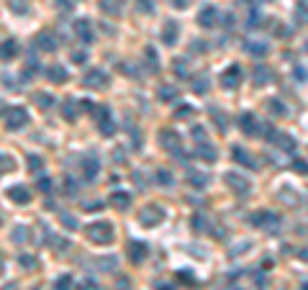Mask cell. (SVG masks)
<instances>
[{
  "instance_id": "681fc988",
  "label": "cell",
  "mask_w": 308,
  "mask_h": 290,
  "mask_svg": "<svg viewBox=\"0 0 308 290\" xmlns=\"http://www.w3.org/2000/svg\"><path fill=\"white\" fill-rule=\"evenodd\" d=\"M83 103V111H88V113H95V108H98V103H93V100H80Z\"/></svg>"
},
{
  "instance_id": "d4e9b609",
  "label": "cell",
  "mask_w": 308,
  "mask_h": 290,
  "mask_svg": "<svg viewBox=\"0 0 308 290\" xmlns=\"http://www.w3.org/2000/svg\"><path fill=\"white\" fill-rule=\"evenodd\" d=\"M16 54H18V44H16V39H6V41H3V62H11Z\"/></svg>"
},
{
  "instance_id": "277c9868",
  "label": "cell",
  "mask_w": 308,
  "mask_h": 290,
  "mask_svg": "<svg viewBox=\"0 0 308 290\" xmlns=\"http://www.w3.org/2000/svg\"><path fill=\"white\" fill-rule=\"evenodd\" d=\"M93 116H95V121H98V131H100L103 136H113V134H115V121H113V116H110V111H108L105 105H98Z\"/></svg>"
},
{
  "instance_id": "603a6c76",
  "label": "cell",
  "mask_w": 308,
  "mask_h": 290,
  "mask_svg": "<svg viewBox=\"0 0 308 290\" xmlns=\"http://www.w3.org/2000/svg\"><path fill=\"white\" fill-rule=\"evenodd\" d=\"M110 203H113L119 211H126L129 205H131V195H129V193H121V190H115V193H110Z\"/></svg>"
},
{
  "instance_id": "f6af8a7d",
  "label": "cell",
  "mask_w": 308,
  "mask_h": 290,
  "mask_svg": "<svg viewBox=\"0 0 308 290\" xmlns=\"http://www.w3.org/2000/svg\"><path fill=\"white\" fill-rule=\"evenodd\" d=\"M62 224H64V229H77V221H74V216H69V213H62Z\"/></svg>"
},
{
  "instance_id": "e575fe53",
  "label": "cell",
  "mask_w": 308,
  "mask_h": 290,
  "mask_svg": "<svg viewBox=\"0 0 308 290\" xmlns=\"http://www.w3.org/2000/svg\"><path fill=\"white\" fill-rule=\"evenodd\" d=\"M257 26H262V13H259L257 8H252V11H249V21H247V28H257Z\"/></svg>"
},
{
  "instance_id": "8992f818",
  "label": "cell",
  "mask_w": 308,
  "mask_h": 290,
  "mask_svg": "<svg viewBox=\"0 0 308 290\" xmlns=\"http://www.w3.org/2000/svg\"><path fill=\"white\" fill-rule=\"evenodd\" d=\"M239 131L244 136H259L262 134V126H259V121L254 113H242L239 116Z\"/></svg>"
},
{
  "instance_id": "d590c367",
  "label": "cell",
  "mask_w": 308,
  "mask_h": 290,
  "mask_svg": "<svg viewBox=\"0 0 308 290\" xmlns=\"http://www.w3.org/2000/svg\"><path fill=\"white\" fill-rule=\"evenodd\" d=\"M54 290H72V275H62V277H57Z\"/></svg>"
},
{
  "instance_id": "ab89813d",
  "label": "cell",
  "mask_w": 308,
  "mask_h": 290,
  "mask_svg": "<svg viewBox=\"0 0 308 290\" xmlns=\"http://www.w3.org/2000/svg\"><path fill=\"white\" fill-rule=\"evenodd\" d=\"M136 8L141 13H154V0H136Z\"/></svg>"
},
{
  "instance_id": "8d00e7d4",
  "label": "cell",
  "mask_w": 308,
  "mask_h": 290,
  "mask_svg": "<svg viewBox=\"0 0 308 290\" xmlns=\"http://www.w3.org/2000/svg\"><path fill=\"white\" fill-rule=\"evenodd\" d=\"M8 8L13 13H26L28 11V3H26V0H8Z\"/></svg>"
},
{
  "instance_id": "52a82bcc",
  "label": "cell",
  "mask_w": 308,
  "mask_h": 290,
  "mask_svg": "<svg viewBox=\"0 0 308 290\" xmlns=\"http://www.w3.org/2000/svg\"><path fill=\"white\" fill-rule=\"evenodd\" d=\"M74 33H77V39H80L85 47H90L93 41H95V33H93V23H90L88 18H80V21H74Z\"/></svg>"
},
{
  "instance_id": "cb8c5ba5",
  "label": "cell",
  "mask_w": 308,
  "mask_h": 290,
  "mask_svg": "<svg viewBox=\"0 0 308 290\" xmlns=\"http://www.w3.org/2000/svg\"><path fill=\"white\" fill-rule=\"evenodd\" d=\"M47 77H49L52 82H59V85H62V82H67V69H64L62 64H52V67L47 69Z\"/></svg>"
},
{
  "instance_id": "db71d44e",
  "label": "cell",
  "mask_w": 308,
  "mask_h": 290,
  "mask_svg": "<svg viewBox=\"0 0 308 290\" xmlns=\"http://www.w3.org/2000/svg\"><path fill=\"white\" fill-rule=\"evenodd\" d=\"M72 59H74V64H83L85 62V52H72Z\"/></svg>"
},
{
  "instance_id": "3957f363",
  "label": "cell",
  "mask_w": 308,
  "mask_h": 290,
  "mask_svg": "<svg viewBox=\"0 0 308 290\" xmlns=\"http://www.w3.org/2000/svg\"><path fill=\"white\" fill-rule=\"evenodd\" d=\"M162 221H165V211H162V205H157V203L144 205V211L139 213V224H141L144 229H151V226H157V224H162Z\"/></svg>"
},
{
  "instance_id": "484cf974",
  "label": "cell",
  "mask_w": 308,
  "mask_h": 290,
  "mask_svg": "<svg viewBox=\"0 0 308 290\" xmlns=\"http://www.w3.org/2000/svg\"><path fill=\"white\" fill-rule=\"evenodd\" d=\"M187 183L192 185V188H206L208 185V175L206 172H187Z\"/></svg>"
},
{
  "instance_id": "b9f144b4",
  "label": "cell",
  "mask_w": 308,
  "mask_h": 290,
  "mask_svg": "<svg viewBox=\"0 0 308 290\" xmlns=\"http://www.w3.org/2000/svg\"><path fill=\"white\" fill-rule=\"evenodd\" d=\"M293 170L300 175H308V162L305 159H293Z\"/></svg>"
},
{
  "instance_id": "94428289",
  "label": "cell",
  "mask_w": 308,
  "mask_h": 290,
  "mask_svg": "<svg viewBox=\"0 0 308 290\" xmlns=\"http://www.w3.org/2000/svg\"><path fill=\"white\" fill-rule=\"evenodd\" d=\"M6 290H16V285H6Z\"/></svg>"
},
{
  "instance_id": "ba28073f",
  "label": "cell",
  "mask_w": 308,
  "mask_h": 290,
  "mask_svg": "<svg viewBox=\"0 0 308 290\" xmlns=\"http://www.w3.org/2000/svg\"><path fill=\"white\" fill-rule=\"evenodd\" d=\"M6 195H8V200H13L16 205H26V203L31 200V190H28L26 185H11V188L6 190Z\"/></svg>"
},
{
  "instance_id": "bcb514c9",
  "label": "cell",
  "mask_w": 308,
  "mask_h": 290,
  "mask_svg": "<svg viewBox=\"0 0 308 290\" xmlns=\"http://www.w3.org/2000/svg\"><path fill=\"white\" fill-rule=\"evenodd\" d=\"M26 236H28V231H26V226H18V229H16V231L11 234V239H13V241H23Z\"/></svg>"
},
{
  "instance_id": "d6a6232c",
  "label": "cell",
  "mask_w": 308,
  "mask_h": 290,
  "mask_svg": "<svg viewBox=\"0 0 308 290\" xmlns=\"http://www.w3.org/2000/svg\"><path fill=\"white\" fill-rule=\"evenodd\" d=\"M247 52L252 54V57H267V44H252V41H249V44H247Z\"/></svg>"
},
{
  "instance_id": "f546056e",
  "label": "cell",
  "mask_w": 308,
  "mask_h": 290,
  "mask_svg": "<svg viewBox=\"0 0 308 290\" xmlns=\"http://www.w3.org/2000/svg\"><path fill=\"white\" fill-rule=\"evenodd\" d=\"M267 108H270V113H273V116H285L288 113L285 105H283V100H278V98H270L267 100Z\"/></svg>"
},
{
  "instance_id": "4dcf8cb0",
  "label": "cell",
  "mask_w": 308,
  "mask_h": 290,
  "mask_svg": "<svg viewBox=\"0 0 308 290\" xmlns=\"http://www.w3.org/2000/svg\"><path fill=\"white\" fill-rule=\"evenodd\" d=\"M144 54H146V64H149V69H151V72H160V62H157V52H154L151 47H146V49H144Z\"/></svg>"
},
{
  "instance_id": "f5cc1de1",
  "label": "cell",
  "mask_w": 308,
  "mask_h": 290,
  "mask_svg": "<svg viewBox=\"0 0 308 290\" xmlns=\"http://www.w3.org/2000/svg\"><path fill=\"white\" fill-rule=\"evenodd\" d=\"M85 211H90V213H93V211H103V203H98V200H95V203H88Z\"/></svg>"
},
{
  "instance_id": "f1b7e54d",
  "label": "cell",
  "mask_w": 308,
  "mask_h": 290,
  "mask_svg": "<svg viewBox=\"0 0 308 290\" xmlns=\"http://www.w3.org/2000/svg\"><path fill=\"white\" fill-rule=\"evenodd\" d=\"M33 100L38 103V108H42V111L52 108V103H54V98H52L49 93H33Z\"/></svg>"
},
{
  "instance_id": "680465c9",
  "label": "cell",
  "mask_w": 308,
  "mask_h": 290,
  "mask_svg": "<svg viewBox=\"0 0 308 290\" xmlns=\"http://www.w3.org/2000/svg\"><path fill=\"white\" fill-rule=\"evenodd\" d=\"M187 113H190V105H182V108H180L175 116H187Z\"/></svg>"
},
{
  "instance_id": "5b68a950",
  "label": "cell",
  "mask_w": 308,
  "mask_h": 290,
  "mask_svg": "<svg viewBox=\"0 0 308 290\" xmlns=\"http://www.w3.org/2000/svg\"><path fill=\"white\" fill-rule=\"evenodd\" d=\"M239 85H242V67H239V64H228V67L221 72V88L237 90Z\"/></svg>"
},
{
  "instance_id": "7a4b0ae2",
  "label": "cell",
  "mask_w": 308,
  "mask_h": 290,
  "mask_svg": "<svg viewBox=\"0 0 308 290\" xmlns=\"http://www.w3.org/2000/svg\"><path fill=\"white\" fill-rule=\"evenodd\" d=\"M3 121H6V129L8 131H18V129H23L26 123H28V113L21 105H11V108L3 111Z\"/></svg>"
},
{
  "instance_id": "7dc6e473",
  "label": "cell",
  "mask_w": 308,
  "mask_h": 290,
  "mask_svg": "<svg viewBox=\"0 0 308 290\" xmlns=\"http://www.w3.org/2000/svg\"><path fill=\"white\" fill-rule=\"evenodd\" d=\"M18 262H21L26 270H33V267H36V260H33V257H28V255H21V260H18Z\"/></svg>"
},
{
  "instance_id": "9f6ffc18",
  "label": "cell",
  "mask_w": 308,
  "mask_h": 290,
  "mask_svg": "<svg viewBox=\"0 0 308 290\" xmlns=\"http://www.w3.org/2000/svg\"><path fill=\"white\" fill-rule=\"evenodd\" d=\"M175 8H187V0H172Z\"/></svg>"
},
{
  "instance_id": "836d02e7",
  "label": "cell",
  "mask_w": 308,
  "mask_h": 290,
  "mask_svg": "<svg viewBox=\"0 0 308 290\" xmlns=\"http://www.w3.org/2000/svg\"><path fill=\"white\" fill-rule=\"evenodd\" d=\"M160 98L162 100H175L177 98V88L175 85H162L160 88Z\"/></svg>"
},
{
  "instance_id": "83f0119b",
  "label": "cell",
  "mask_w": 308,
  "mask_h": 290,
  "mask_svg": "<svg viewBox=\"0 0 308 290\" xmlns=\"http://www.w3.org/2000/svg\"><path fill=\"white\" fill-rule=\"evenodd\" d=\"M100 8L105 11V13H113V16H119L121 13V0H103V3H100Z\"/></svg>"
},
{
  "instance_id": "7c38bea8",
  "label": "cell",
  "mask_w": 308,
  "mask_h": 290,
  "mask_svg": "<svg viewBox=\"0 0 308 290\" xmlns=\"http://www.w3.org/2000/svg\"><path fill=\"white\" fill-rule=\"evenodd\" d=\"M146 257H149V246H146L144 241H131V244H129V260H131L134 265H141Z\"/></svg>"
},
{
  "instance_id": "ee69618b",
  "label": "cell",
  "mask_w": 308,
  "mask_h": 290,
  "mask_svg": "<svg viewBox=\"0 0 308 290\" xmlns=\"http://www.w3.org/2000/svg\"><path fill=\"white\" fill-rule=\"evenodd\" d=\"M38 190H42V193H52L54 190V183L49 177H42V180H38Z\"/></svg>"
},
{
  "instance_id": "6da1fadb",
  "label": "cell",
  "mask_w": 308,
  "mask_h": 290,
  "mask_svg": "<svg viewBox=\"0 0 308 290\" xmlns=\"http://www.w3.org/2000/svg\"><path fill=\"white\" fill-rule=\"evenodd\" d=\"M113 236H115V231H113V224H108V221H95L88 226V239L95 244H110Z\"/></svg>"
},
{
  "instance_id": "f907efd6",
  "label": "cell",
  "mask_w": 308,
  "mask_h": 290,
  "mask_svg": "<svg viewBox=\"0 0 308 290\" xmlns=\"http://www.w3.org/2000/svg\"><path fill=\"white\" fill-rule=\"evenodd\" d=\"M8 170H13V157L3 154V172H8Z\"/></svg>"
},
{
  "instance_id": "c3c4849f",
  "label": "cell",
  "mask_w": 308,
  "mask_h": 290,
  "mask_svg": "<svg viewBox=\"0 0 308 290\" xmlns=\"http://www.w3.org/2000/svg\"><path fill=\"white\" fill-rule=\"evenodd\" d=\"M203 224H206L203 216H192V229H196V231H203V229H206Z\"/></svg>"
},
{
  "instance_id": "74e56055",
  "label": "cell",
  "mask_w": 308,
  "mask_h": 290,
  "mask_svg": "<svg viewBox=\"0 0 308 290\" xmlns=\"http://www.w3.org/2000/svg\"><path fill=\"white\" fill-rule=\"evenodd\" d=\"M157 183H160L162 188H170V185L175 183V177H172L167 170H160V172H157Z\"/></svg>"
},
{
  "instance_id": "11a10c76",
  "label": "cell",
  "mask_w": 308,
  "mask_h": 290,
  "mask_svg": "<svg viewBox=\"0 0 308 290\" xmlns=\"http://www.w3.org/2000/svg\"><path fill=\"white\" fill-rule=\"evenodd\" d=\"M57 6H59L62 11H69V8H72V3H69V0H57Z\"/></svg>"
},
{
  "instance_id": "d6986e66",
  "label": "cell",
  "mask_w": 308,
  "mask_h": 290,
  "mask_svg": "<svg viewBox=\"0 0 308 290\" xmlns=\"http://www.w3.org/2000/svg\"><path fill=\"white\" fill-rule=\"evenodd\" d=\"M270 82H273V72H270V67H267V64H262V62H259V64L254 67V85H259V88H262V85H270Z\"/></svg>"
},
{
  "instance_id": "e0dca14e",
  "label": "cell",
  "mask_w": 308,
  "mask_h": 290,
  "mask_svg": "<svg viewBox=\"0 0 308 290\" xmlns=\"http://www.w3.org/2000/svg\"><path fill=\"white\" fill-rule=\"evenodd\" d=\"M267 136L273 139V141H275V147H280L283 152H293V149H295V141H293L288 134H280V131L275 134L273 129H270V131H267Z\"/></svg>"
},
{
  "instance_id": "ffe728a7",
  "label": "cell",
  "mask_w": 308,
  "mask_h": 290,
  "mask_svg": "<svg viewBox=\"0 0 308 290\" xmlns=\"http://www.w3.org/2000/svg\"><path fill=\"white\" fill-rule=\"evenodd\" d=\"M98 172H100V164H98V159H95V157H93V159L88 157V159L83 162V177L90 183V180H95V177H98Z\"/></svg>"
},
{
  "instance_id": "4fadbf2b",
  "label": "cell",
  "mask_w": 308,
  "mask_h": 290,
  "mask_svg": "<svg viewBox=\"0 0 308 290\" xmlns=\"http://www.w3.org/2000/svg\"><path fill=\"white\" fill-rule=\"evenodd\" d=\"M252 224H257V226H262V229H273V226L280 224V216L270 213V211H259V213L252 216Z\"/></svg>"
},
{
  "instance_id": "60d3db41",
  "label": "cell",
  "mask_w": 308,
  "mask_h": 290,
  "mask_svg": "<svg viewBox=\"0 0 308 290\" xmlns=\"http://www.w3.org/2000/svg\"><path fill=\"white\" fill-rule=\"evenodd\" d=\"M192 90L203 95V93L208 90V82H206V77H198V80H192Z\"/></svg>"
},
{
  "instance_id": "30bf717a",
  "label": "cell",
  "mask_w": 308,
  "mask_h": 290,
  "mask_svg": "<svg viewBox=\"0 0 308 290\" xmlns=\"http://www.w3.org/2000/svg\"><path fill=\"white\" fill-rule=\"evenodd\" d=\"M177 36H180V23L177 21H165V26H162V44L165 47H172L175 41H177Z\"/></svg>"
},
{
  "instance_id": "f35d334b",
  "label": "cell",
  "mask_w": 308,
  "mask_h": 290,
  "mask_svg": "<svg viewBox=\"0 0 308 290\" xmlns=\"http://www.w3.org/2000/svg\"><path fill=\"white\" fill-rule=\"evenodd\" d=\"M42 167H44V159H42V157H36V154H28V170L38 172Z\"/></svg>"
},
{
  "instance_id": "7bdbcfd3",
  "label": "cell",
  "mask_w": 308,
  "mask_h": 290,
  "mask_svg": "<svg viewBox=\"0 0 308 290\" xmlns=\"http://www.w3.org/2000/svg\"><path fill=\"white\" fill-rule=\"evenodd\" d=\"M190 134H192V139H198V144H201V141H208V139H206V129H203V126H192V129H190Z\"/></svg>"
},
{
  "instance_id": "6f0895ef",
  "label": "cell",
  "mask_w": 308,
  "mask_h": 290,
  "mask_svg": "<svg viewBox=\"0 0 308 290\" xmlns=\"http://www.w3.org/2000/svg\"><path fill=\"white\" fill-rule=\"evenodd\" d=\"M157 290H175V285H170V282H160Z\"/></svg>"
},
{
  "instance_id": "4316f807",
  "label": "cell",
  "mask_w": 308,
  "mask_h": 290,
  "mask_svg": "<svg viewBox=\"0 0 308 290\" xmlns=\"http://www.w3.org/2000/svg\"><path fill=\"white\" fill-rule=\"evenodd\" d=\"M295 21L308 23V0H295Z\"/></svg>"
},
{
  "instance_id": "1f68e13d",
  "label": "cell",
  "mask_w": 308,
  "mask_h": 290,
  "mask_svg": "<svg viewBox=\"0 0 308 290\" xmlns=\"http://www.w3.org/2000/svg\"><path fill=\"white\" fill-rule=\"evenodd\" d=\"M36 72H38V62H36L33 57H28V62H26V67H23L21 77H23V80H28V77H33Z\"/></svg>"
},
{
  "instance_id": "5bb4252c",
  "label": "cell",
  "mask_w": 308,
  "mask_h": 290,
  "mask_svg": "<svg viewBox=\"0 0 308 290\" xmlns=\"http://www.w3.org/2000/svg\"><path fill=\"white\" fill-rule=\"evenodd\" d=\"M198 23H201V28H213V26L218 23V11H216L213 6H206V8L198 13Z\"/></svg>"
},
{
  "instance_id": "ac0fdd59",
  "label": "cell",
  "mask_w": 308,
  "mask_h": 290,
  "mask_svg": "<svg viewBox=\"0 0 308 290\" xmlns=\"http://www.w3.org/2000/svg\"><path fill=\"white\" fill-rule=\"evenodd\" d=\"M80 105H83V103H77V100H72V98H67V100L62 103V118L72 123V121H74L77 116H80Z\"/></svg>"
},
{
  "instance_id": "9c48e42d",
  "label": "cell",
  "mask_w": 308,
  "mask_h": 290,
  "mask_svg": "<svg viewBox=\"0 0 308 290\" xmlns=\"http://www.w3.org/2000/svg\"><path fill=\"white\" fill-rule=\"evenodd\" d=\"M226 183H228V188L234 190L237 195H247L249 193V180H244L242 175H237V172H226V177H223Z\"/></svg>"
},
{
  "instance_id": "7402d4cb",
  "label": "cell",
  "mask_w": 308,
  "mask_h": 290,
  "mask_svg": "<svg viewBox=\"0 0 308 290\" xmlns=\"http://www.w3.org/2000/svg\"><path fill=\"white\" fill-rule=\"evenodd\" d=\"M196 157H198V159H206V162H213V159L218 157V152H216L208 141H201V144L196 147Z\"/></svg>"
},
{
  "instance_id": "2e32d148",
  "label": "cell",
  "mask_w": 308,
  "mask_h": 290,
  "mask_svg": "<svg viewBox=\"0 0 308 290\" xmlns=\"http://www.w3.org/2000/svg\"><path fill=\"white\" fill-rule=\"evenodd\" d=\"M85 85L88 88H105L108 85V75L103 69H93V72L85 75Z\"/></svg>"
},
{
  "instance_id": "9a60e30c",
  "label": "cell",
  "mask_w": 308,
  "mask_h": 290,
  "mask_svg": "<svg viewBox=\"0 0 308 290\" xmlns=\"http://www.w3.org/2000/svg\"><path fill=\"white\" fill-rule=\"evenodd\" d=\"M36 49H42V52H57V39H54V33H49V31H42L36 36Z\"/></svg>"
},
{
  "instance_id": "91938a15",
  "label": "cell",
  "mask_w": 308,
  "mask_h": 290,
  "mask_svg": "<svg viewBox=\"0 0 308 290\" xmlns=\"http://www.w3.org/2000/svg\"><path fill=\"white\" fill-rule=\"evenodd\" d=\"M300 290H308V282H303V285H300Z\"/></svg>"
},
{
  "instance_id": "8fae6325",
  "label": "cell",
  "mask_w": 308,
  "mask_h": 290,
  "mask_svg": "<svg viewBox=\"0 0 308 290\" xmlns=\"http://www.w3.org/2000/svg\"><path fill=\"white\" fill-rule=\"evenodd\" d=\"M160 141L167 152H180V134L175 129H162L160 131Z\"/></svg>"
},
{
  "instance_id": "816d5d0a",
  "label": "cell",
  "mask_w": 308,
  "mask_h": 290,
  "mask_svg": "<svg viewBox=\"0 0 308 290\" xmlns=\"http://www.w3.org/2000/svg\"><path fill=\"white\" fill-rule=\"evenodd\" d=\"M64 193H67V195H74V193H77V185H74V180H69V177H67V188H64Z\"/></svg>"
},
{
  "instance_id": "44dd1931",
  "label": "cell",
  "mask_w": 308,
  "mask_h": 290,
  "mask_svg": "<svg viewBox=\"0 0 308 290\" xmlns=\"http://www.w3.org/2000/svg\"><path fill=\"white\" fill-rule=\"evenodd\" d=\"M231 154H234V159H237L239 164H244V167H249V170H257V162L249 157V152H247V149L234 147V152H231Z\"/></svg>"
}]
</instances>
